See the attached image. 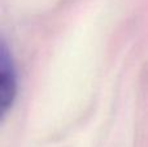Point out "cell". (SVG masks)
Returning <instances> with one entry per match:
<instances>
[{
    "mask_svg": "<svg viewBox=\"0 0 148 147\" xmlns=\"http://www.w3.org/2000/svg\"><path fill=\"white\" fill-rule=\"evenodd\" d=\"M17 94V74L7 46L0 47V115L4 116L12 107Z\"/></svg>",
    "mask_w": 148,
    "mask_h": 147,
    "instance_id": "cell-1",
    "label": "cell"
}]
</instances>
